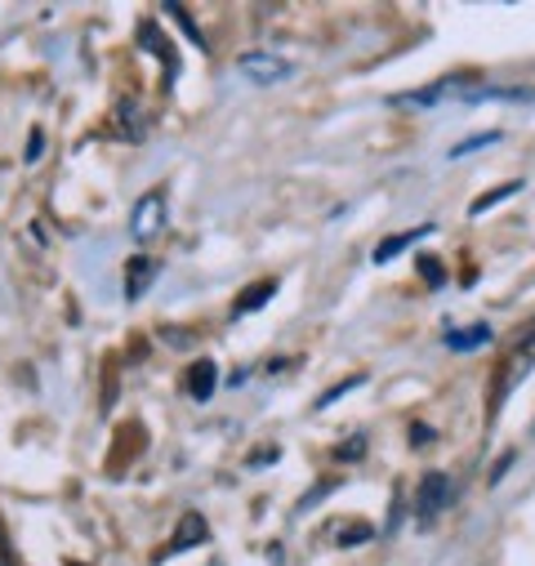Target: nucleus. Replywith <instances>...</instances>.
I'll return each instance as SVG.
<instances>
[{"mask_svg":"<svg viewBox=\"0 0 535 566\" xmlns=\"http://www.w3.org/2000/svg\"><path fill=\"white\" fill-rule=\"evenodd\" d=\"M237 72L245 81H254V85H282V81L295 76V63H286L277 54H263V50H250V54L237 59Z\"/></svg>","mask_w":535,"mask_h":566,"instance_id":"nucleus-1","label":"nucleus"},{"mask_svg":"<svg viewBox=\"0 0 535 566\" xmlns=\"http://www.w3.org/2000/svg\"><path fill=\"white\" fill-rule=\"evenodd\" d=\"M447 500H451V478H447V473H424V482H420V491H416V513H420V522H433Z\"/></svg>","mask_w":535,"mask_h":566,"instance_id":"nucleus-2","label":"nucleus"},{"mask_svg":"<svg viewBox=\"0 0 535 566\" xmlns=\"http://www.w3.org/2000/svg\"><path fill=\"white\" fill-rule=\"evenodd\" d=\"M166 223V197L161 192H148L139 206H134V219H129V232L139 237V241H148L157 228Z\"/></svg>","mask_w":535,"mask_h":566,"instance_id":"nucleus-3","label":"nucleus"},{"mask_svg":"<svg viewBox=\"0 0 535 566\" xmlns=\"http://www.w3.org/2000/svg\"><path fill=\"white\" fill-rule=\"evenodd\" d=\"M210 539V526H206V517L201 513H188L183 522H179V531H175V539L161 548V557H175V553H188V548H197V544H206ZM157 557V562H161Z\"/></svg>","mask_w":535,"mask_h":566,"instance_id":"nucleus-4","label":"nucleus"},{"mask_svg":"<svg viewBox=\"0 0 535 566\" xmlns=\"http://www.w3.org/2000/svg\"><path fill=\"white\" fill-rule=\"evenodd\" d=\"M277 295V281L273 276H263V281H254V286H245L241 295H237V304H232V317H250V313H259L268 300Z\"/></svg>","mask_w":535,"mask_h":566,"instance_id":"nucleus-5","label":"nucleus"},{"mask_svg":"<svg viewBox=\"0 0 535 566\" xmlns=\"http://www.w3.org/2000/svg\"><path fill=\"white\" fill-rule=\"evenodd\" d=\"M214 384H219V366H214L210 357H201V361L188 370V392H192L197 401H206V397H214Z\"/></svg>","mask_w":535,"mask_h":566,"instance_id":"nucleus-6","label":"nucleus"},{"mask_svg":"<svg viewBox=\"0 0 535 566\" xmlns=\"http://www.w3.org/2000/svg\"><path fill=\"white\" fill-rule=\"evenodd\" d=\"M153 272H157V263H153L148 254H139V259H129V263H125V276H129V281H125V295H129V300H139V295L148 291V281H153Z\"/></svg>","mask_w":535,"mask_h":566,"instance_id":"nucleus-7","label":"nucleus"},{"mask_svg":"<svg viewBox=\"0 0 535 566\" xmlns=\"http://www.w3.org/2000/svg\"><path fill=\"white\" fill-rule=\"evenodd\" d=\"M433 232V223H424V228H416V232H397V237H388L384 245H375V254H370V263H392L401 250H407L411 241H420V237H429Z\"/></svg>","mask_w":535,"mask_h":566,"instance_id":"nucleus-8","label":"nucleus"},{"mask_svg":"<svg viewBox=\"0 0 535 566\" xmlns=\"http://www.w3.org/2000/svg\"><path fill=\"white\" fill-rule=\"evenodd\" d=\"M482 344H491V326H464V331H447V348L451 353H473V348H482Z\"/></svg>","mask_w":535,"mask_h":566,"instance_id":"nucleus-9","label":"nucleus"},{"mask_svg":"<svg viewBox=\"0 0 535 566\" xmlns=\"http://www.w3.org/2000/svg\"><path fill=\"white\" fill-rule=\"evenodd\" d=\"M517 192H522V184H517V179H513V184H500V188H491V192H482V197H478V201L469 206V214L478 219V214H486L491 206H500L504 197H517Z\"/></svg>","mask_w":535,"mask_h":566,"instance_id":"nucleus-10","label":"nucleus"},{"mask_svg":"<svg viewBox=\"0 0 535 566\" xmlns=\"http://www.w3.org/2000/svg\"><path fill=\"white\" fill-rule=\"evenodd\" d=\"M166 14H170V19L179 23V28H183V36H188V41H192L197 50H206V36H201V28H197V23L188 19V10H183V6H175V0H170V6H166Z\"/></svg>","mask_w":535,"mask_h":566,"instance_id":"nucleus-11","label":"nucleus"},{"mask_svg":"<svg viewBox=\"0 0 535 566\" xmlns=\"http://www.w3.org/2000/svg\"><path fill=\"white\" fill-rule=\"evenodd\" d=\"M535 366V326L522 335V344H517V353H513V375H526Z\"/></svg>","mask_w":535,"mask_h":566,"instance_id":"nucleus-12","label":"nucleus"},{"mask_svg":"<svg viewBox=\"0 0 535 566\" xmlns=\"http://www.w3.org/2000/svg\"><path fill=\"white\" fill-rule=\"evenodd\" d=\"M491 144H500V129H486V134H473V138H464V144H455V148H451V157H469V153H478V148H491Z\"/></svg>","mask_w":535,"mask_h":566,"instance_id":"nucleus-13","label":"nucleus"},{"mask_svg":"<svg viewBox=\"0 0 535 566\" xmlns=\"http://www.w3.org/2000/svg\"><path fill=\"white\" fill-rule=\"evenodd\" d=\"M357 384H361V375H357V379H344V384H339V388H331V392H322V397H317V406H322V410H326V406H335V401H339V397H344V392H353V388H357Z\"/></svg>","mask_w":535,"mask_h":566,"instance_id":"nucleus-14","label":"nucleus"},{"mask_svg":"<svg viewBox=\"0 0 535 566\" xmlns=\"http://www.w3.org/2000/svg\"><path fill=\"white\" fill-rule=\"evenodd\" d=\"M420 272H424L429 286H442V263H438L433 254H424V259H420Z\"/></svg>","mask_w":535,"mask_h":566,"instance_id":"nucleus-15","label":"nucleus"},{"mask_svg":"<svg viewBox=\"0 0 535 566\" xmlns=\"http://www.w3.org/2000/svg\"><path fill=\"white\" fill-rule=\"evenodd\" d=\"M361 447H366V442H361V438H353L344 451H335V460H348V464H353V460H361Z\"/></svg>","mask_w":535,"mask_h":566,"instance_id":"nucleus-16","label":"nucleus"},{"mask_svg":"<svg viewBox=\"0 0 535 566\" xmlns=\"http://www.w3.org/2000/svg\"><path fill=\"white\" fill-rule=\"evenodd\" d=\"M41 148H45V138H41V129H36V134H32V144H28V161H36Z\"/></svg>","mask_w":535,"mask_h":566,"instance_id":"nucleus-17","label":"nucleus"},{"mask_svg":"<svg viewBox=\"0 0 535 566\" xmlns=\"http://www.w3.org/2000/svg\"><path fill=\"white\" fill-rule=\"evenodd\" d=\"M10 562V553H6V535H0V566H6Z\"/></svg>","mask_w":535,"mask_h":566,"instance_id":"nucleus-18","label":"nucleus"}]
</instances>
